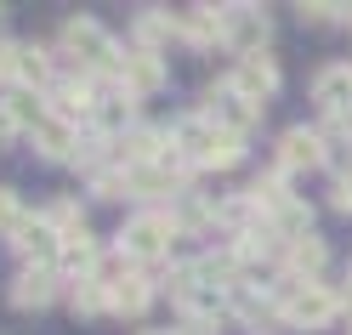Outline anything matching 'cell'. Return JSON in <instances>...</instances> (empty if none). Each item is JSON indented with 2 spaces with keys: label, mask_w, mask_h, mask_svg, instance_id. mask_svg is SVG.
Listing matches in <instances>:
<instances>
[{
  "label": "cell",
  "mask_w": 352,
  "mask_h": 335,
  "mask_svg": "<svg viewBox=\"0 0 352 335\" xmlns=\"http://www.w3.org/2000/svg\"><path fill=\"white\" fill-rule=\"evenodd\" d=\"M23 114H29V97H12V102H0V142H12L17 131H23Z\"/></svg>",
  "instance_id": "4316f807"
},
{
  "label": "cell",
  "mask_w": 352,
  "mask_h": 335,
  "mask_svg": "<svg viewBox=\"0 0 352 335\" xmlns=\"http://www.w3.org/2000/svg\"><path fill=\"white\" fill-rule=\"evenodd\" d=\"M210 108H205V120H216L222 131H233V137H245V131L261 120V102H250V97H239L233 85H222V91H210L205 97Z\"/></svg>",
  "instance_id": "5b68a950"
},
{
  "label": "cell",
  "mask_w": 352,
  "mask_h": 335,
  "mask_svg": "<svg viewBox=\"0 0 352 335\" xmlns=\"http://www.w3.org/2000/svg\"><path fill=\"white\" fill-rule=\"evenodd\" d=\"M120 85L131 97H148V91H160L165 85V63L153 57V52H131L125 63H120Z\"/></svg>",
  "instance_id": "8fae6325"
},
{
  "label": "cell",
  "mask_w": 352,
  "mask_h": 335,
  "mask_svg": "<svg viewBox=\"0 0 352 335\" xmlns=\"http://www.w3.org/2000/svg\"><path fill=\"white\" fill-rule=\"evenodd\" d=\"M176 228H182L176 216H165V210H148V216H137V221H125L120 250H125V256H137V261H153V256H165V250H170Z\"/></svg>",
  "instance_id": "277c9868"
},
{
  "label": "cell",
  "mask_w": 352,
  "mask_h": 335,
  "mask_svg": "<svg viewBox=\"0 0 352 335\" xmlns=\"http://www.w3.org/2000/svg\"><path fill=\"white\" fill-rule=\"evenodd\" d=\"M91 188H97V199H120V193H131V176H120V171H97Z\"/></svg>",
  "instance_id": "83f0119b"
},
{
  "label": "cell",
  "mask_w": 352,
  "mask_h": 335,
  "mask_svg": "<svg viewBox=\"0 0 352 335\" xmlns=\"http://www.w3.org/2000/svg\"><path fill=\"white\" fill-rule=\"evenodd\" d=\"M17 80H29V85H46V80H52V63H46L40 46H29L23 57H17Z\"/></svg>",
  "instance_id": "484cf974"
},
{
  "label": "cell",
  "mask_w": 352,
  "mask_h": 335,
  "mask_svg": "<svg viewBox=\"0 0 352 335\" xmlns=\"http://www.w3.org/2000/svg\"><path fill=\"white\" fill-rule=\"evenodd\" d=\"M176 29H182V40H193V46L228 40V23H222V12H210V6H188L182 17H176Z\"/></svg>",
  "instance_id": "4fadbf2b"
},
{
  "label": "cell",
  "mask_w": 352,
  "mask_h": 335,
  "mask_svg": "<svg viewBox=\"0 0 352 335\" xmlns=\"http://www.w3.org/2000/svg\"><path fill=\"white\" fill-rule=\"evenodd\" d=\"M63 52H74V63H80V69H114L120 74V52H114V40H108L97 23H91V17H74V23H63Z\"/></svg>",
  "instance_id": "3957f363"
},
{
  "label": "cell",
  "mask_w": 352,
  "mask_h": 335,
  "mask_svg": "<svg viewBox=\"0 0 352 335\" xmlns=\"http://www.w3.org/2000/svg\"><path fill=\"white\" fill-rule=\"evenodd\" d=\"M34 148L46 153V160H74L80 137H74V125H63V120H40L34 125Z\"/></svg>",
  "instance_id": "e0dca14e"
},
{
  "label": "cell",
  "mask_w": 352,
  "mask_h": 335,
  "mask_svg": "<svg viewBox=\"0 0 352 335\" xmlns=\"http://www.w3.org/2000/svg\"><path fill=\"white\" fill-rule=\"evenodd\" d=\"M250 199H256V210H284L290 205V193H284V171H273V176H256V188H250Z\"/></svg>",
  "instance_id": "603a6c76"
},
{
  "label": "cell",
  "mask_w": 352,
  "mask_h": 335,
  "mask_svg": "<svg viewBox=\"0 0 352 335\" xmlns=\"http://www.w3.org/2000/svg\"><path fill=\"white\" fill-rule=\"evenodd\" d=\"M176 153H182V165H210V171H228L245 160V137H233V131L210 125L205 114H193L176 125Z\"/></svg>",
  "instance_id": "6da1fadb"
},
{
  "label": "cell",
  "mask_w": 352,
  "mask_h": 335,
  "mask_svg": "<svg viewBox=\"0 0 352 335\" xmlns=\"http://www.w3.org/2000/svg\"><path fill=\"white\" fill-rule=\"evenodd\" d=\"M222 23H228V40L245 57H261V46H267V12H256V6H222Z\"/></svg>",
  "instance_id": "8992f818"
},
{
  "label": "cell",
  "mask_w": 352,
  "mask_h": 335,
  "mask_svg": "<svg viewBox=\"0 0 352 335\" xmlns=\"http://www.w3.org/2000/svg\"><path fill=\"white\" fill-rule=\"evenodd\" d=\"M69 307H74V312H102V307H108V284H102V279H80V284L69 290Z\"/></svg>",
  "instance_id": "d4e9b609"
},
{
  "label": "cell",
  "mask_w": 352,
  "mask_h": 335,
  "mask_svg": "<svg viewBox=\"0 0 352 335\" xmlns=\"http://www.w3.org/2000/svg\"><path fill=\"white\" fill-rule=\"evenodd\" d=\"M57 261H63V273H69L74 284H80V279H97V244L85 239V233H80V239H63V256H57Z\"/></svg>",
  "instance_id": "d6986e66"
},
{
  "label": "cell",
  "mask_w": 352,
  "mask_h": 335,
  "mask_svg": "<svg viewBox=\"0 0 352 335\" xmlns=\"http://www.w3.org/2000/svg\"><path fill=\"white\" fill-rule=\"evenodd\" d=\"M160 142H165L160 131H125V137L114 142V153H120L131 171H142V165H160V160H165V148H160Z\"/></svg>",
  "instance_id": "7c38bea8"
},
{
  "label": "cell",
  "mask_w": 352,
  "mask_h": 335,
  "mask_svg": "<svg viewBox=\"0 0 352 335\" xmlns=\"http://www.w3.org/2000/svg\"><path fill=\"white\" fill-rule=\"evenodd\" d=\"M313 102L324 108L329 120H336V114H352V63H329V69L313 80Z\"/></svg>",
  "instance_id": "9c48e42d"
},
{
  "label": "cell",
  "mask_w": 352,
  "mask_h": 335,
  "mask_svg": "<svg viewBox=\"0 0 352 335\" xmlns=\"http://www.w3.org/2000/svg\"><path fill=\"white\" fill-rule=\"evenodd\" d=\"M52 120H63V125H74V120H91V85H85V80L57 85V91H52Z\"/></svg>",
  "instance_id": "9a60e30c"
},
{
  "label": "cell",
  "mask_w": 352,
  "mask_h": 335,
  "mask_svg": "<svg viewBox=\"0 0 352 335\" xmlns=\"http://www.w3.org/2000/svg\"><path fill=\"white\" fill-rule=\"evenodd\" d=\"M46 221H52V233H57V239H80V233H85V216H80L74 199H57V205L46 210Z\"/></svg>",
  "instance_id": "cb8c5ba5"
},
{
  "label": "cell",
  "mask_w": 352,
  "mask_h": 335,
  "mask_svg": "<svg viewBox=\"0 0 352 335\" xmlns=\"http://www.w3.org/2000/svg\"><path fill=\"white\" fill-rule=\"evenodd\" d=\"M324 165V137L318 131H284V142H278V171H313Z\"/></svg>",
  "instance_id": "30bf717a"
},
{
  "label": "cell",
  "mask_w": 352,
  "mask_h": 335,
  "mask_svg": "<svg viewBox=\"0 0 352 335\" xmlns=\"http://www.w3.org/2000/svg\"><path fill=\"white\" fill-rule=\"evenodd\" d=\"M284 261H290V273L284 279H301V284H313V273L324 267V239H296V244H284Z\"/></svg>",
  "instance_id": "2e32d148"
},
{
  "label": "cell",
  "mask_w": 352,
  "mask_h": 335,
  "mask_svg": "<svg viewBox=\"0 0 352 335\" xmlns=\"http://www.w3.org/2000/svg\"><path fill=\"white\" fill-rule=\"evenodd\" d=\"M278 312L290 324H301V329H318V324H329L341 312V296L336 290H324V284H301V279H284L278 284Z\"/></svg>",
  "instance_id": "7a4b0ae2"
},
{
  "label": "cell",
  "mask_w": 352,
  "mask_h": 335,
  "mask_svg": "<svg viewBox=\"0 0 352 335\" xmlns=\"http://www.w3.org/2000/svg\"><path fill=\"white\" fill-rule=\"evenodd\" d=\"M17 57H23V46H6L0 40V80H17Z\"/></svg>",
  "instance_id": "4dcf8cb0"
},
{
  "label": "cell",
  "mask_w": 352,
  "mask_h": 335,
  "mask_svg": "<svg viewBox=\"0 0 352 335\" xmlns=\"http://www.w3.org/2000/svg\"><path fill=\"white\" fill-rule=\"evenodd\" d=\"M336 12H341V6H301V17H307V23H329Z\"/></svg>",
  "instance_id": "d6a6232c"
},
{
  "label": "cell",
  "mask_w": 352,
  "mask_h": 335,
  "mask_svg": "<svg viewBox=\"0 0 352 335\" xmlns=\"http://www.w3.org/2000/svg\"><path fill=\"white\" fill-rule=\"evenodd\" d=\"M273 233H278V239H290V244H296V239H307V233H313V210L290 199V205L273 216Z\"/></svg>",
  "instance_id": "7402d4cb"
},
{
  "label": "cell",
  "mask_w": 352,
  "mask_h": 335,
  "mask_svg": "<svg viewBox=\"0 0 352 335\" xmlns=\"http://www.w3.org/2000/svg\"><path fill=\"white\" fill-rule=\"evenodd\" d=\"M52 296H57V279L46 273V267H29V273L12 284V307H46Z\"/></svg>",
  "instance_id": "ac0fdd59"
},
{
  "label": "cell",
  "mask_w": 352,
  "mask_h": 335,
  "mask_svg": "<svg viewBox=\"0 0 352 335\" xmlns=\"http://www.w3.org/2000/svg\"><path fill=\"white\" fill-rule=\"evenodd\" d=\"M250 210H256V199L245 193V199H228V205H216V221H233V228H239V221H250Z\"/></svg>",
  "instance_id": "f546056e"
},
{
  "label": "cell",
  "mask_w": 352,
  "mask_h": 335,
  "mask_svg": "<svg viewBox=\"0 0 352 335\" xmlns=\"http://www.w3.org/2000/svg\"><path fill=\"white\" fill-rule=\"evenodd\" d=\"M182 335H222V329H216V318H188Z\"/></svg>",
  "instance_id": "836d02e7"
},
{
  "label": "cell",
  "mask_w": 352,
  "mask_h": 335,
  "mask_svg": "<svg viewBox=\"0 0 352 335\" xmlns=\"http://www.w3.org/2000/svg\"><path fill=\"white\" fill-rule=\"evenodd\" d=\"M336 210H352V171L336 182Z\"/></svg>",
  "instance_id": "1f68e13d"
},
{
  "label": "cell",
  "mask_w": 352,
  "mask_h": 335,
  "mask_svg": "<svg viewBox=\"0 0 352 335\" xmlns=\"http://www.w3.org/2000/svg\"><path fill=\"white\" fill-rule=\"evenodd\" d=\"M148 301H153V284H148V279H137V273L108 279V307H114V312H131V318H137Z\"/></svg>",
  "instance_id": "5bb4252c"
},
{
  "label": "cell",
  "mask_w": 352,
  "mask_h": 335,
  "mask_svg": "<svg viewBox=\"0 0 352 335\" xmlns=\"http://www.w3.org/2000/svg\"><path fill=\"white\" fill-rule=\"evenodd\" d=\"M273 250H278V233H273V228H245V233H239V244H233L239 261H267Z\"/></svg>",
  "instance_id": "44dd1931"
},
{
  "label": "cell",
  "mask_w": 352,
  "mask_h": 335,
  "mask_svg": "<svg viewBox=\"0 0 352 335\" xmlns=\"http://www.w3.org/2000/svg\"><path fill=\"white\" fill-rule=\"evenodd\" d=\"M148 335H153V329H148Z\"/></svg>",
  "instance_id": "e575fe53"
},
{
  "label": "cell",
  "mask_w": 352,
  "mask_h": 335,
  "mask_svg": "<svg viewBox=\"0 0 352 335\" xmlns=\"http://www.w3.org/2000/svg\"><path fill=\"white\" fill-rule=\"evenodd\" d=\"M228 85H233L239 97L261 102V97H273V91H278V63H273V57H239Z\"/></svg>",
  "instance_id": "ba28073f"
},
{
  "label": "cell",
  "mask_w": 352,
  "mask_h": 335,
  "mask_svg": "<svg viewBox=\"0 0 352 335\" xmlns=\"http://www.w3.org/2000/svg\"><path fill=\"white\" fill-rule=\"evenodd\" d=\"M23 210H17V193H6V188H0V233H17V228H23Z\"/></svg>",
  "instance_id": "f1b7e54d"
},
{
  "label": "cell",
  "mask_w": 352,
  "mask_h": 335,
  "mask_svg": "<svg viewBox=\"0 0 352 335\" xmlns=\"http://www.w3.org/2000/svg\"><path fill=\"white\" fill-rule=\"evenodd\" d=\"M12 250L23 256V261H34V267H46V261L63 256V239L52 233V221H46V216H29L23 228L12 233Z\"/></svg>",
  "instance_id": "52a82bcc"
},
{
  "label": "cell",
  "mask_w": 352,
  "mask_h": 335,
  "mask_svg": "<svg viewBox=\"0 0 352 335\" xmlns=\"http://www.w3.org/2000/svg\"><path fill=\"white\" fill-rule=\"evenodd\" d=\"M170 34H182V29H176L165 12H142V17H137V52H153V57H160V46H165Z\"/></svg>",
  "instance_id": "ffe728a7"
}]
</instances>
